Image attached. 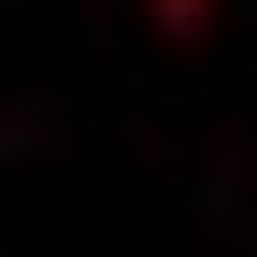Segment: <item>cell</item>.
I'll return each mask as SVG.
<instances>
[{
    "mask_svg": "<svg viewBox=\"0 0 257 257\" xmlns=\"http://www.w3.org/2000/svg\"><path fill=\"white\" fill-rule=\"evenodd\" d=\"M147 25H159V37H208V25H220V0H147Z\"/></svg>",
    "mask_w": 257,
    "mask_h": 257,
    "instance_id": "obj_1",
    "label": "cell"
}]
</instances>
